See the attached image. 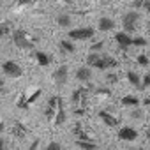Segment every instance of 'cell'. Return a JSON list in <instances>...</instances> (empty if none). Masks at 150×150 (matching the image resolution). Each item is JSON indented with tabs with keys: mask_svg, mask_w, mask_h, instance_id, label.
<instances>
[{
	"mask_svg": "<svg viewBox=\"0 0 150 150\" xmlns=\"http://www.w3.org/2000/svg\"><path fill=\"white\" fill-rule=\"evenodd\" d=\"M138 21H139V13H138V11H129V13H125L124 18H122L124 32H127V34H134L136 28H138Z\"/></svg>",
	"mask_w": 150,
	"mask_h": 150,
	"instance_id": "1",
	"label": "cell"
},
{
	"mask_svg": "<svg viewBox=\"0 0 150 150\" xmlns=\"http://www.w3.org/2000/svg\"><path fill=\"white\" fill-rule=\"evenodd\" d=\"M96 34V30L92 27H80V28H72L69 30V39L71 41H87V39H92Z\"/></svg>",
	"mask_w": 150,
	"mask_h": 150,
	"instance_id": "2",
	"label": "cell"
},
{
	"mask_svg": "<svg viewBox=\"0 0 150 150\" xmlns=\"http://www.w3.org/2000/svg\"><path fill=\"white\" fill-rule=\"evenodd\" d=\"M13 42H14L18 48H21V50H32V48H34V44L30 42L27 32H25V30H20V28L13 32Z\"/></svg>",
	"mask_w": 150,
	"mask_h": 150,
	"instance_id": "3",
	"label": "cell"
},
{
	"mask_svg": "<svg viewBox=\"0 0 150 150\" xmlns=\"http://www.w3.org/2000/svg\"><path fill=\"white\" fill-rule=\"evenodd\" d=\"M2 71H4L6 76H9V78H20L21 74H23V69L14 60H6L2 64Z\"/></svg>",
	"mask_w": 150,
	"mask_h": 150,
	"instance_id": "4",
	"label": "cell"
},
{
	"mask_svg": "<svg viewBox=\"0 0 150 150\" xmlns=\"http://www.w3.org/2000/svg\"><path fill=\"white\" fill-rule=\"evenodd\" d=\"M60 99H62V97H58V96L50 97V101H48V104H46V110H44V117H46L48 120H55V115H57Z\"/></svg>",
	"mask_w": 150,
	"mask_h": 150,
	"instance_id": "5",
	"label": "cell"
},
{
	"mask_svg": "<svg viewBox=\"0 0 150 150\" xmlns=\"http://www.w3.org/2000/svg\"><path fill=\"white\" fill-rule=\"evenodd\" d=\"M67 76H69V69H67V65H60V67H57V71L53 72L55 85L64 87V85L67 83Z\"/></svg>",
	"mask_w": 150,
	"mask_h": 150,
	"instance_id": "6",
	"label": "cell"
},
{
	"mask_svg": "<svg viewBox=\"0 0 150 150\" xmlns=\"http://www.w3.org/2000/svg\"><path fill=\"white\" fill-rule=\"evenodd\" d=\"M132 35L131 34H127V32H117L115 34V41H117V44L120 46V50H127L129 46H132Z\"/></svg>",
	"mask_w": 150,
	"mask_h": 150,
	"instance_id": "7",
	"label": "cell"
},
{
	"mask_svg": "<svg viewBox=\"0 0 150 150\" xmlns=\"http://www.w3.org/2000/svg\"><path fill=\"white\" fill-rule=\"evenodd\" d=\"M136 138H138V131L134 127L125 125L118 131V139H122V141H134Z\"/></svg>",
	"mask_w": 150,
	"mask_h": 150,
	"instance_id": "8",
	"label": "cell"
},
{
	"mask_svg": "<svg viewBox=\"0 0 150 150\" xmlns=\"http://www.w3.org/2000/svg\"><path fill=\"white\" fill-rule=\"evenodd\" d=\"M76 80L81 81V83H88L92 80V69L88 65H83L76 71Z\"/></svg>",
	"mask_w": 150,
	"mask_h": 150,
	"instance_id": "9",
	"label": "cell"
},
{
	"mask_svg": "<svg viewBox=\"0 0 150 150\" xmlns=\"http://www.w3.org/2000/svg\"><path fill=\"white\" fill-rule=\"evenodd\" d=\"M99 118H101L108 127H117V125H118V118H117L115 115H111L110 111H106V110H101V111H99Z\"/></svg>",
	"mask_w": 150,
	"mask_h": 150,
	"instance_id": "10",
	"label": "cell"
},
{
	"mask_svg": "<svg viewBox=\"0 0 150 150\" xmlns=\"http://www.w3.org/2000/svg\"><path fill=\"white\" fill-rule=\"evenodd\" d=\"M97 28H99L101 32H111V30L115 28V21H113L111 18H108V16H103V18L97 21Z\"/></svg>",
	"mask_w": 150,
	"mask_h": 150,
	"instance_id": "11",
	"label": "cell"
},
{
	"mask_svg": "<svg viewBox=\"0 0 150 150\" xmlns=\"http://www.w3.org/2000/svg\"><path fill=\"white\" fill-rule=\"evenodd\" d=\"M85 97H87V90H85V88H78V90L72 92L71 101L76 104V106H83V104H85Z\"/></svg>",
	"mask_w": 150,
	"mask_h": 150,
	"instance_id": "12",
	"label": "cell"
},
{
	"mask_svg": "<svg viewBox=\"0 0 150 150\" xmlns=\"http://www.w3.org/2000/svg\"><path fill=\"white\" fill-rule=\"evenodd\" d=\"M11 132L14 134V138H18V139H21V138H25L27 136V127L21 124V122H14L13 124V127H11Z\"/></svg>",
	"mask_w": 150,
	"mask_h": 150,
	"instance_id": "13",
	"label": "cell"
},
{
	"mask_svg": "<svg viewBox=\"0 0 150 150\" xmlns=\"http://www.w3.org/2000/svg\"><path fill=\"white\" fill-rule=\"evenodd\" d=\"M65 106H64V101L60 99V104H58V110H57V115H55V125H62L65 122Z\"/></svg>",
	"mask_w": 150,
	"mask_h": 150,
	"instance_id": "14",
	"label": "cell"
},
{
	"mask_svg": "<svg viewBox=\"0 0 150 150\" xmlns=\"http://www.w3.org/2000/svg\"><path fill=\"white\" fill-rule=\"evenodd\" d=\"M34 55H35V60H37V64H39L41 67H48V65L51 64V57L46 55L44 51H35Z\"/></svg>",
	"mask_w": 150,
	"mask_h": 150,
	"instance_id": "15",
	"label": "cell"
},
{
	"mask_svg": "<svg viewBox=\"0 0 150 150\" xmlns=\"http://www.w3.org/2000/svg\"><path fill=\"white\" fill-rule=\"evenodd\" d=\"M127 81L132 85V87H138V88H141V76L138 72H134V71H127Z\"/></svg>",
	"mask_w": 150,
	"mask_h": 150,
	"instance_id": "16",
	"label": "cell"
},
{
	"mask_svg": "<svg viewBox=\"0 0 150 150\" xmlns=\"http://www.w3.org/2000/svg\"><path fill=\"white\" fill-rule=\"evenodd\" d=\"M60 50H62L64 53H69V55H72L74 51H76L74 41H71V39H64V41H60Z\"/></svg>",
	"mask_w": 150,
	"mask_h": 150,
	"instance_id": "17",
	"label": "cell"
},
{
	"mask_svg": "<svg viewBox=\"0 0 150 150\" xmlns=\"http://www.w3.org/2000/svg\"><path fill=\"white\" fill-rule=\"evenodd\" d=\"M76 145L81 148V150H99V146H97V143H94L92 139H76Z\"/></svg>",
	"mask_w": 150,
	"mask_h": 150,
	"instance_id": "18",
	"label": "cell"
},
{
	"mask_svg": "<svg viewBox=\"0 0 150 150\" xmlns=\"http://www.w3.org/2000/svg\"><path fill=\"white\" fill-rule=\"evenodd\" d=\"M122 106H131V108H138V104H139V99L138 97H134V96H125V97H122Z\"/></svg>",
	"mask_w": 150,
	"mask_h": 150,
	"instance_id": "19",
	"label": "cell"
},
{
	"mask_svg": "<svg viewBox=\"0 0 150 150\" xmlns=\"http://www.w3.org/2000/svg\"><path fill=\"white\" fill-rule=\"evenodd\" d=\"M57 23H58V27H64V28H67V27L72 23V20H71V16H69V14L62 13V14H58V16H57Z\"/></svg>",
	"mask_w": 150,
	"mask_h": 150,
	"instance_id": "20",
	"label": "cell"
},
{
	"mask_svg": "<svg viewBox=\"0 0 150 150\" xmlns=\"http://www.w3.org/2000/svg\"><path fill=\"white\" fill-rule=\"evenodd\" d=\"M11 34V25L4 20H0V37H7Z\"/></svg>",
	"mask_w": 150,
	"mask_h": 150,
	"instance_id": "21",
	"label": "cell"
},
{
	"mask_svg": "<svg viewBox=\"0 0 150 150\" xmlns=\"http://www.w3.org/2000/svg\"><path fill=\"white\" fill-rule=\"evenodd\" d=\"M132 46L143 48V46H146V39H145V37H141V35H138V37H134V39H132Z\"/></svg>",
	"mask_w": 150,
	"mask_h": 150,
	"instance_id": "22",
	"label": "cell"
},
{
	"mask_svg": "<svg viewBox=\"0 0 150 150\" xmlns=\"http://www.w3.org/2000/svg\"><path fill=\"white\" fill-rule=\"evenodd\" d=\"M138 64H139L141 67H148V65H150V58H148V55H139V57H138Z\"/></svg>",
	"mask_w": 150,
	"mask_h": 150,
	"instance_id": "23",
	"label": "cell"
},
{
	"mask_svg": "<svg viewBox=\"0 0 150 150\" xmlns=\"http://www.w3.org/2000/svg\"><path fill=\"white\" fill-rule=\"evenodd\" d=\"M104 48V42L103 41H99V42H96V44H92L90 46V51H94V53H101V50Z\"/></svg>",
	"mask_w": 150,
	"mask_h": 150,
	"instance_id": "24",
	"label": "cell"
},
{
	"mask_svg": "<svg viewBox=\"0 0 150 150\" xmlns=\"http://www.w3.org/2000/svg\"><path fill=\"white\" fill-rule=\"evenodd\" d=\"M44 150H62V145L58 143V141H51V143H48L46 145V148Z\"/></svg>",
	"mask_w": 150,
	"mask_h": 150,
	"instance_id": "25",
	"label": "cell"
},
{
	"mask_svg": "<svg viewBox=\"0 0 150 150\" xmlns=\"http://www.w3.org/2000/svg\"><path fill=\"white\" fill-rule=\"evenodd\" d=\"M148 87H150V72L141 78V88H148Z\"/></svg>",
	"mask_w": 150,
	"mask_h": 150,
	"instance_id": "26",
	"label": "cell"
},
{
	"mask_svg": "<svg viewBox=\"0 0 150 150\" xmlns=\"http://www.w3.org/2000/svg\"><path fill=\"white\" fill-rule=\"evenodd\" d=\"M106 81L108 83H117L118 81V76H117V74H113V72H110L108 76H106Z\"/></svg>",
	"mask_w": 150,
	"mask_h": 150,
	"instance_id": "27",
	"label": "cell"
},
{
	"mask_svg": "<svg viewBox=\"0 0 150 150\" xmlns=\"http://www.w3.org/2000/svg\"><path fill=\"white\" fill-rule=\"evenodd\" d=\"M143 9L146 14H150V0H143Z\"/></svg>",
	"mask_w": 150,
	"mask_h": 150,
	"instance_id": "28",
	"label": "cell"
},
{
	"mask_svg": "<svg viewBox=\"0 0 150 150\" xmlns=\"http://www.w3.org/2000/svg\"><path fill=\"white\" fill-rule=\"evenodd\" d=\"M0 150H7V143H6V139L0 136Z\"/></svg>",
	"mask_w": 150,
	"mask_h": 150,
	"instance_id": "29",
	"label": "cell"
},
{
	"mask_svg": "<svg viewBox=\"0 0 150 150\" xmlns=\"http://www.w3.org/2000/svg\"><path fill=\"white\" fill-rule=\"evenodd\" d=\"M37 146H39V139H34L32 145L28 146V150H37Z\"/></svg>",
	"mask_w": 150,
	"mask_h": 150,
	"instance_id": "30",
	"label": "cell"
},
{
	"mask_svg": "<svg viewBox=\"0 0 150 150\" xmlns=\"http://www.w3.org/2000/svg\"><path fill=\"white\" fill-rule=\"evenodd\" d=\"M132 117H136V118H141V117H143V111H139V110H134Z\"/></svg>",
	"mask_w": 150,
	"mask_h": 150,
	"instance_id": "31",
	"label": "cell"
},
{
	"mask_svg": "<svg viewBox=\"0 0 150 150\" xmlns=\"http://www.w3.org/2000/svg\"><path fill=\"white\" fill-rule=\"evenodd\" d=\"M143 106H150V96L146 99H143Z\"/></svg>",
	"mask_w": 150,
	"mask_h": 150,
	"instance_id": "32",
	"label": "cell"
},
{
	"mask_svg": "<svg viewBox=\"0 0 150 150\" xmlns=\"http://www.w3.org/2000/svg\"><path fill=\"white\" fill-rule=\"evenodd\" d=\"M57 2H65V4H71L72 0H57Z\"/></svg>",
	"mask_w": 150,
	"mask_h": 150,
	"instance_id": "33",
	"label": "cell"
},
{
	"mask_svg": "<svg viewBox=\"0 0 150 150\" xmlns=\"http://www.w3.org/2000/svg\"><path fill=\"white\" fill-rule=\"evenodd\" d=\"M2 87H4V80H2V78H0V88H2Z\"/></svg>",
	"mask_w": 150,
	"mask_h": 150,
	"instance_id": "34",
	"label": "cell"
},
{
	"mask_svg": "<svg viewBox=\"0 0 150 150\" xmlns=\"http://www.w3.org/2000/svg\"><path fill=\"white\" fill-rule=\"evenodd\" d=\"M0 7H2V2H0Z\"/></svg>",
	"mask_w": 150,
	"mask_h": 150,
	"instance_id": "35",
	"label": "cell"
},
{
	"mask_svg": "<svg viewBox=\"0 0 150 150\" xmlns=\"http://www.w3.org/2000/svg\"><path fill=\"white\" fill-rule=\"evenodd\" d=\"M148 58H150V53H148Z\"/></svg>",
	"mask_w": 150,
	"mask_h": 150,
	"instance_id": "36",
	"label": "cell"
}]
</instances>
